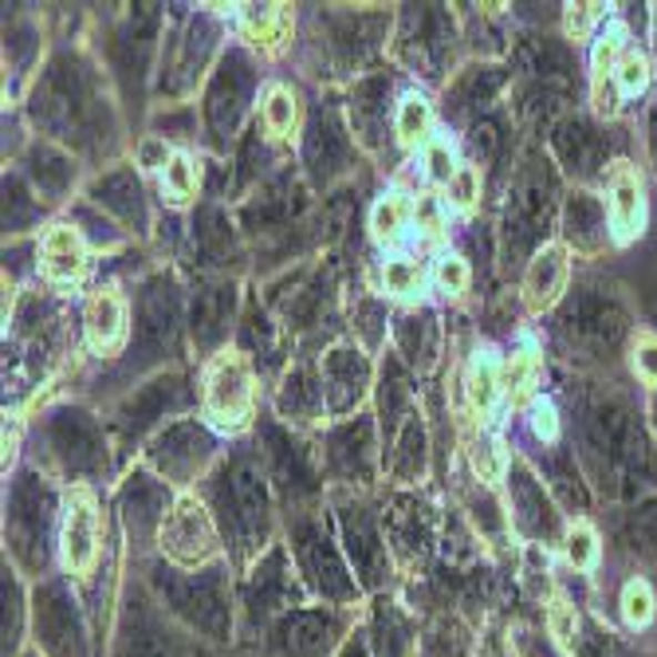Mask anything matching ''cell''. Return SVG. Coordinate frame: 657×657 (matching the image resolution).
<instances>
[{
	"instance_id": "2e32d148",
	"label": "cell",
	"mask_w": 657,
	"mask_h": 657,
	"mask_svg": "<svg viewBox=\"0 0 657 657\" xmlns=\"http://www.w3.org/2000/svg\"><path fill=\"white\" fill-rule=\"evenodd\" d=\"M468 461H473V473L481 476V481H488V485L504 481V473H508V449H504V442L496 433L473 437V442H468Z\"/></svg>"
},
{
	"instance_id": "603a6c76",
	"label": "cell",
	"mask_w": 657,
	"mask_h": 657,
	"mask_svg": "<svg viewBox=\"0 0 657 657\" xmlns=\"http://www.w3.org/2000/svg\"><path fill=\"white\" fill-rule=\"evenodd\" d=\"M445 216H449L445 198H437V193H422V198H414V229L425 236V241L445 236Z\"/></svg>"
},
{
	"instance_id": "4dcf8cb0",
	"label": "cell",
	"mask_w": 657,
	"mask_h": 657,
	"mask_svg": "<svg viewBox=\"0 0 657 657\" xmlns=\"http://www.w3.org/2000/svg\"><path fill=\"white\" fill-rule=\"evenodd\" d=\"M134 657H173V654H170V646H165V641L142 638L139 646H134Z\"/></svg>"
},
{
	"instance_id": "7402d4cb",
	"label": "cell",
	"mask_w": 657,
	"mask_h": 657,
	"mask_svg": "<svg viewBox=\"0 0 657 657\" xmlns=\"http://www.w3.org/2000/svg\"><path fill=\"white\" fill-rule=\"evenodd\" d=\"M563 547H567V559H572L575 572H590V567L598 563V536L587 519H575L572 528H567Z\"/></svg>"
},
{
	"instance_id": "f546056e",
	"label": "cell",
	"mask_w": 657,
	"mask_h": 657,
	"mask_svg": "<svg viewBox=\"0 0 657 657\" xmlns=\"http://www.w3.org/2000/svg\"><path fill=\"white\" fill-rule=\"evenodd\" d=\"M287 641H292L300 654H312V649H320V623H312V618H300V623L287 626Z\"/></svg>"
},
{
	"instance_id": "5b68a950",
	"label": "cell",
	"mask_w": 657,
	"mask_h": 657,
	"mask_svg": "<svg viewBox=\"0 0 657 657\" xmlns=\"http://www.w3.org/2000/svg\"><path fill=\"white\" fill-rule=\"evenodd\" d=\"M127 331H130V312L127 300L114 284H103L87 295L83 303V338L95 355H119L127 346Z\"/></svg>"
},
{
	"instance_id": "9c48e42d",
	"label": "cell",
	"mask_w": 657,
	"mask_h": 657,
	"mask_svg": "<svg viewBox=\"0 0 657 657\" xmlns=\"http://www.w3.org/2000/svg\"><path fill=\"white\" fill-rule=\"evenodd\" d=\"M501 366L496 363V351H488V346H481L473 355V363H468L465 371V398H468V410L476 414V422H493L496 406L504 402L501 394Z\"/></svg>"
},
{
	"instance_id": "277c9868",
	"label": "cell",
	"mask_w": 657,
	"mask_h": 657,
	"mask_svg": "<svg viewBox=\"0 0 657 657\" xmlns=\"http://www.w3.org/2000/svg\"><path fill=\"white\" fill-rule=\"evenodd\" d=\"M606 216H610L615 244L638 241L641 229H646V185L626 158H618L606 173Z\"/></svg>"
},
{
	"instance_id": "d4e9b609",
	"label": "cell",
	"mask_w": 657,
	"mask_h": 657,
	"mask_svg": "<svg viewBox=\"0 0 657 657\" xmlns=\"http://www.w3.org/2000/svg\"><path fill=\"white\" fill-rule=\"evenodd\" d=\"M547 634L555 638V646L572 654V649H575V634H579V618H575L572 606H567V603H552V606H547Z\"/></svg>"
},
{
	"instance_id": "7c38bea8",
	"label": "cell",
	"mask_w": 657,
	"mask_h": 657,
	"mask_svg": "<svg viewBox=\"0 0 657 657\" xmlns=\"http://www.w3.org/2000/svg\"><path fill=\"white\" fill-rule=\"evenodd\" d=\"M244 36L264 52H276L280 43L292 32V9L287 4H264V9H244L241 12Z\"/></svg>"
},
{
	"instance_id": "6da1fadb",
	"label": "cell",
	"mask_w": 657,
	"mask_h": 657,
	"mask_svg": "<svg viewBox=\"0 0 657 657\" xmlns=\"http://www.w3.org/2000/svg\"><path fill=\"white\" fill-rule=\"evenodd\" d=\"M201 410L221 433H241L256 410V374L241 351H221L201 374Z\"/></svg>"
},
{
	"instance_id": "44dd1931",
	"label": "cell",
	"mask_w": 657,
	"mask_h": 657,
	"mask_svg": "<svg viewBox=\"0 0 657 657\" xmlns=\"http://www.w3.org/2000/svg\"><path fill=\"white\" fill-rule=\"evenodd\" d=\"M476 201H481V170L461 162L457 178L445 185V209H453V213H473Z\"/></svg>"
},
{
	"instance_id": "1f68e13d",
	"label": "cell",
	"mask_w": 657,
	"mask_h": 657,
	"mask_svg": "<svg viewBox=\"0 0 657 657\" xmlns=\"http://www.w3.org/2000/svg\"><path fill=\"white\" fill-rule=\"evenodd\" d=\"M17 445H20V425H4V465H12L17 461Z\"/></svg>"
},
{
	"instance_id": "5bb4252c",
	"label": "cell",
	"mask_w": 657,
	"mask_h": 657,
	"mask_svg": "<svg viewBox=\"0 0 657 657\" xmlns=\"http://www.w3.org/2000/svg\"><path fill=\"white\" fill-rule=\"evenodd\" d=\"M260 119L269 127L272 139H287L300 122V103H295L292 87L284 83H269L264 87V99H260Z\"/></svg>"
},
{
	"instance_id": "ba28073f",
	"label": "cell",
	"mask_w": 657,
	"mask_h": 657,
	"mask_svg": "<svg viewBox=\"0 0 657 657\" xmlns=\"http://www.w3.org/2000/svg\"><path fill=\"white\" fill-rule=\"evenodd\" d=\"M626 48H630V28H626L623 20H610V24L595 36V48H590V95H595L598 114H615V99H610L606 87L615 79V68Z\"/></svg>"
},
{
	"instance_id": "8992f818",
	"label": "cell",
	"mask_w": 657,
	"mask_h": 657,
	"mask_svg": "<svg viewBox=\"0 0 657 657\" xmlns=\"http://www.w3.org/2000/svg\"><path fill=\"white\" fill-rule=\"evenodd\" d=\"M572 284V249L563 241H552L532 256L528 272H524V307L532 315L552 312Z\"/></svg>"
},
{
	"instance_id": "ffe728a7",
	"label": "cell",
	"mask_w": 657,
	"mask_h": 657,
	"mask_svg": "<svg viewBox=\"0 0 657 657\" xmlns=\"http://www.w3.org/2000/svg\"><path fill=\"white\" fill-rule=\"evenodd\" d=\"M610 83L618 87V95H623V99L641 95V91L649 87V60H646V52H638V48H626Z\"/></svg>"
},
{
	"instance_id": "e0dca14e",
	"label": "cell",
	"mask_w": 657,
	"mask_h": 657,
	"mask_svg": "<svg viewBox=\"0 0 657 657\" xmlns=\"http://www.w3.org/2000/svg\"><path fill=\"white\" fill-rule=\"evenodd\" d=\"M461 162H457V150H453L449 139H442V134H433L429 142H425L422 150V173H425V182L429 185H449L453 178H457Z\"/></svg>"
},
{
	"instance_id": "7a4b0ae2",
	"label": "cell",
	"mask_w": 657,
	"mask_h": 657,
	"mask_svg": "<svg viewBox=\"0 0 657 657\" xmlns=\"http://www.w3.org/2000/svg\"><path fill=\"white\" fill-rule=\"evenodd\" d=\"M158 539H162V552L170 555L178 567H201V563H209L216 555L213 516H209L205 504L190 493H182L170 504Z\"/></svg>"
},
{
	"instance_id": "f1b7e54d",
	"label": "cell",
	"mask_w": 657,
	"mask_h": 657,
	"mask_svg": "<svg viewBox=\"0 0 657 657\" xmlns=\"http://www.w3.org/2000/svg\"><path fill=\"white\" fill-rule=\"evenodd\" d=\"M173 154H178V150L165 146V139H146V142L139 146V165H142L146 173H162L165 165L173 162Z\"/></svg>"
},
{
	"instance_id": "52a82bcc",
	"label": "cell",
	"mask_w": 657,
	"mask_h": 657,
	"mask_svg": "<svg viewBox=\"0 0 657 657\" xmlns=\"http://www.w3.org/2000/svg\"><path fill=\"white\" fill-rule=\"evenodd\" d=\"M40 272L52 284H79L87 272V241L71 225H48L40 236Z\"/></svg>"
},
{
	"instance_id": "30bf717a",
	"label": "cell",
	"mask_w": 657,
	"mask_h": 657,
	"mask_svg": "<svg viewBox=\"0 0 657 657\" xmlns=\"http://www.w3.org/2000/svg\"><path fill=\"white\" fill-rule=\"evenodd\" d=\"M539 351L536 346H519L512 351L508 363L501 366V394H504V406L519 410V406H532L536 402V386H539Z\"/></svg>"
},
{
	"instance_id": "3957f363",
	"label": "cell",
	"mask_w": 657,
	"mask_h": 657,
	"mask_svg": "<svg viewBox=\"0 0 657 657\" xmlns=\"http://www.w3.org/2000/svg\"><path fill=\"white\" fill-rule=\"evenodd\" d=\"M60 555L71 575H91L99 559V504L91 488H71L63 501Z\"/></svg>"
},
{
	"instance_id": "4fadbf2b",
	"label": "cell",
	"mask_w": 657,
	"mask_h": 657,
	"mask_svg": "<svg viewBox=\"0 0 657 657\" xmlns=\"http://www.w3.org/2000/svg\"><path fill=\"white\" fill-rule=\"evenodd\" d=\"M394 130H398V142L406 150H425V142L433 139V107L425 95L410 91L402 95L398 111H394Z\"/></svg>"
},
{
	"instance_id": "9a60e30c",
	"label": "cell",
	"mask_w": 657,
	"mask_h": 657,
	"mask_svg": "<svg viewBox=\"0 0 657 657\" xmlns=\"http://www.w3.org/2000/svg\"><path fill=\"white\" fill-rule=\"evenodd\" d=\"M425 280L429 276L414 256H390L382 264V292L390 300H417L425 292Z\"/></svg>"
},
{
	"instance_id": "4316f807",
	"label": "cell",
	"mask_w": 657,
	"mask_h": 657,
	"mask_svg": "<svg viewBox=\"0 0 657 657\" xmlns=\"http://www.w3.org/2000/svg\"><path fill=\"white\" fill-rule=\"evenodd\" d=\"M630 366L646 386H657V335H638L630 346Z\"/></svg>"
},
{
	"instance_id": "484cf974",
	"label": "cell",
	"mask_w": 657,
	"mask_h": 657,
	"mask_svg": "<svg viewBox=\"0 0 657 657\" xmlns=\"http://www.w3.org/2000/svg\"><path fill=\"white\" fill-rule=\"evenodd\" d=\"M603 9L606 4H567V12H563V28H567V36H572L575 43H587L590 28L603 20Z\"/></svg>"
},
{
	"instance_id": "d6986e66",
	"label": "cell",
	"mask_w": 657,
	"mask_h": 657,
	"mask_svg": "<svg viewBox=\"0 0 657 657\" xmlns=\"http://www.w3.org/2000/svg\"><path fill=\"white\" fill-rule=\"evenodd\" d=\"M433 284H437V292L449 295V300H461V295L468 292V284H473V272H468V260L461 256V252H442V256L433 260Z\"/></svg>"
},
{
	"instance_id": "ac0fdd59",
	"label": "cell",
	"mask_w": 657,
	"mask_h": 657,
	"mask_svg": "<svg viewBox=\"0 0 657 657\" xmlns=\"http://www.w3.org/2000/svg\"><path fill=\"white\" fill-rule=\"evenodd\" d=\"M162 193L170 205H185V201L198 193V165H193L190 154H173V162L162 170Z\"/></svg>"
},
{
	"instance_id": "cb8c5ba5",
	"label": "cell",
	"mask_w": 657,
	"mask_h": 657,
	"mask_svg": "<svg viewBox=\"0 0 657 657\" xmlns=\"http://www.w3.org/2000/svg\"><path fill=\"white\" fill-rule=\"evenodd\" d=\"M623 615L626 623L634 626V630H641V626L654 618V590H649L646 579H630L623 590Z\"/></svg>"
},
{
	"instance_id": "8fae6325",
	"label": "cell",
	"mask_w": 657,
	"mask_h": 657,
	"mask_svg": "<svg viewBox=\"0 0 657 657\" xmlns=\"http://www.w3.org/2000/svg\"><path fill=\"white\" fill-rule=\"evenodd\" d=\"M406 229H414V201L402 190H390L386 198H378V205L371 209V236L382 249H394V244L406 236Z\"/></svg>"
},
{
	"instance_id": "83f0119b",
	"label": "cell",
	"mask_w": 657,
	"mask_h": 657,
	"mask_svg": "<svg viewBox=\"0 0 657 657\" xmlns=\"http://www.w3.org/2000/svg\"><path fill=\"white\" fill-rule=\"evenodd\" d=\"M528 417H532V433H536L539 442H555V437H559V414H555L552 398H536V402H532Z\"/></svg>"
}]
</instances>
